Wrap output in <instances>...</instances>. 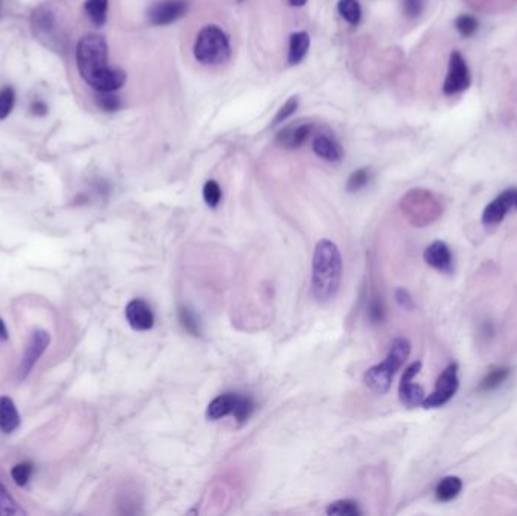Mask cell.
Instances as JSON below:
<instances>
[{
	"label": "cell",
	"mask_w": 517,
	"mask_h": 516,
	"mask_svg": "<svg viewBox=\"0 0 517 516\" xmlns=\"http://www.w3.org/2000/svg\"><path fill=\"white\" fill-rule=\"evenodd\" d=\"M77 69L84 81L98 93H114L126 82V73L108 64V43L102 35L88 33L77 44Z\"/></svg>",
	"instance_id": "1"
},
{
	"label": "cell",
	"mask_w": 517,
	"mask_h": 516,
	"mask_svg": "<svg viewBox=\"0 0 517 516\" xmlns=\"http://www.w3.org/2000/svg\"><path fill=\"white\" fill-rule=\"evenodd\" d=\"M342 280V256L333 241L321 240L314 247L312 262V296L327 303L339 293Z\"/></svg>",
	"instance_id": "2"
},
{
	"label": "cell",
	"mask_w": 517,
	"mask_h": 516,
	"mask_svg": "<svg viewBox=\"0 0 517 516\" xmlns=\"http://www.w3.org/2000/svg\"><path fill=\"white\" fill-rule=\"evenodd\" d=\"M411 345L406 338H397L392 342L387 357L383 362L370 366L363 376L365 385L375 392V394H386L392 386L393 376L397 374L398 369L407 361L410 356Z\"/></svg>",
	"instance_id": "3"
},
{
	"label": "cell",
	"mask_w": 517,
	"mask_h": 516,
	"mask_svg": "<svg viewBox=\"0 0 517 516\" xmlns=\"http://www.w3.org/2000/svg\"><path fill=\"white\" fill-rule=\"evenodd\" d=\"M232 47L227 33L217 25H208L198 32L194 55L205 65H218L230 58Z\"/></svg>",
	"instance_id": "4"
},
{
	"label": "cell",
	"mask_w": 517,
	"mask_h": 516,
	"mask_svg": "<svg viewBox=\"0 0 517 516\" xmlns=\"http://www.w3.org/2000/svg\"><path fill=\"white\" fill-rule=\"evenodd\" d=\"M404 215L416 228H425L442 215V205L425 189H413L401 200Z\"/></svg>",
	"instance_id": "5"
},
{
	"label": "cell",
	"mask_w": 517,
	"mask_h": 516,
	"mask_svg": "<svg viewBox=\"0 0 517 516\" xmlns=\"http://www.w3.org/2000/svg\"><path fill=\"white\" fill-rule=\"evenodd\" d=\"M460 386L458 381V365L455 362L449 364L436 381V389L422 401V408L437 409L445 406L457 394Z\"/></svg>",
	"instance_id": "6"
},
{
	"label": "cell",
	"mask_w": 517,
	"mask_h": 516,
	"mask_svg": "<svg viewBox=\"0 0 517 516\" xmlns=\"http://www.w3.org/2000/svg\"><path fill=\"white\" fill-rule=\"evenodd\" d=\"M470 86V72L469 67L463 58V55L458 50H454L449 56L448 74L443 82V94L455 96L466 91Z\"/></svg>",
	"instance_id": "7"
},
{
	"label": "cell",
	"mask_w": 517,
	"mask_h": 516,
	"mask_svg": "<svg viewBox=\"0 0 517 516\" xmlns=\"http://www.w3.org/2000/svg\"><path fill=\"white\" fill-rule=\"evenodd\" d=\"M517 189L510 188L505 189L496 198H493L490 203L482 211L481 221L487 228H494L504 221L510 209L516 205Z\"/></svg>",
	"instance_id": "8"
},
{
	"label": "cell",
	"mask_w": 517,
	"mask_h": 516,
	"mask_svg": "<svg viewBox=\"0 0 517 516\" xmlns=\"http://www.w3.org/2000/svg\"><path fill=\"white\" fill-rule=\"evenodd\" d=\"M50 344V335L46 330H37L33 332L29 344L25 350V354L21 356V362L18 365V380H25L29 373L32 371L33 365L38 362L41 354L46 352V349Z\"/></svg>",
	"instance_id": "9"
},
{
	"label": "cell",
	"mask_w": 517,
	"mask_h": 516,
	"mask_svg": "<svg viewBox=\"0 0 517 516\" xmlns=\"http://www.w3.org/2000/svg\"><path fill=\"white\" fill-rule=\"evenodd\" d=\"M188 13V0H161L149 11L150 23L154 26L171 25Z\"/></svg>",
	"instance_id": "10"
},
{
	"label": "cell",
	"mask_w": 517,
	"mask_h": 516,
	"mask_svg": "<svg viewBox=\"0 0 517 516\" xmlns=\"http://www.w3.org/2000/svg\"><path fill=\"white\" fill-rule=\"evenodd\" d=\"M421 368H422V364L419 361L413 362L411 365H409L406 368V371H404V374L401 377L399 398L407 408H414L418 405H422V401L425 398L424 388L416 385L413 381V378L419 374Z\"/></svg>",
	"instance_id": "11"
},
{
	"label": "cell",
	"mask_w": 517,
	"mask_h": 516,
	"mask_svg": "<svg viewBox=\"0 0 517 516\" xmlns=\"http://www.w3.org/2000/svg\"><path fill=\"white\" fill-rule=\"evenodd\" d=\"M126 320L133 330L145 332L154 326V315L149 303L141 298L129 301L126 306Z\"/></svg>",
	"instance_id": "12"
},
{
	"label": "cell",
	"mask_w": 517,
	"mask_h": 516,
	"mask_svg": "<svg viewBox=\"0 0 517 516\" xmlns=\"http://www.w3.org/2000/svg\"><path fill=\"white\" fill-rule=\"evenodd\" d=\"M424 259L434 270L449 273L453 270V253L443 241H434L426 247L424 252Z\"/></svg>",
	"instance_id": "13"
},
{
	"label": "cell",
	"mask_w": 517,
	"mask_h": 516,
	"mask_svg": "<svg viewBox=\"0 0 517 516\" xmlns=\"http://www.w3.org/2000/svg\"><path fill=\"white\" fill-rule=\"evenodd\" d=\"M312 129L313 128L309 123H301V125L297 126H288L277 135V142L286 149H298L309 140Z\"/></svg>",
	"instance_id": "14"
},
{
	"label": "cell",
	"mask_w": 517,
	"mask_h": 516,
	"mask_svg": "<svg viewBox=\"0 0 517 516\" xmlns=\"http://www.w3.org/2000/svg\"><path fill=\"white\" fill-rule=\"evenodd\" d=\"M313 152L329 162H339L343 158L342 145L336 138L329 135H318L313 140Z\"/></svg>",
	"instance_id": "15"
},
{
	"label": "cell",
	"mask_w": 517,
	"mask_h": 516,
	"mask_svg": "<svg viewBox=\"0 0 517 516\" xmlns=\"http://www.w3.org/2000/svg\"><path fill=\"white\" fill-rule=\"evenodd\" d=\"M32 28L40 38L53 40V35L56 32V21L52 11L46 6H41L37 11H33Z\"/></svg>",
	"instance_id": "16"
},
{
	"label": "cell",
	"mask_w": 517,
	"mask_h": 516,
	"mask_svg": "<svg viewBox=\"0 0 517 516\" xmlns=\"http://www.w3.org/2000/svg\"><path fill=\"white\" fill-rule=\"evenodd\" d=\"M238 398H239L238 394L226 392V394H221L215 400H212L206 410L208 420L217 421V420L227 417V415H232L236 408V403H238Z\"/></svg>",
	"instance_id": "17"
},
{
	"label": "cell",
	"mask_w": 517,
	"mask_h": 516,
	"mask_svg": "<svg viewBox=\"0 0 517 516\" xmlns=\"http://www.w3.org/2000/svg\"><path fill=\"white\" fill-rule=\"evenodd\" d=\"M20 425V415L9 397H0V430L4 433H13Z\"/></svg>",
	"instance_id": "18"
},
{
	"label": "cell",
	"mask_w": 517,
	"mask_h": 516,
	"mask_svg": "<svg viewBox=\"0 0 517 516\" xmlns=\"http://www.w3.org/2000/svg\"><path fill=\"white\" fill-rule=\"evenodd\" d=\"M310 47V37L306 32H295L290 35L289 40V55L288 61L292 65L300 64L306 58V55Z\"/></svg>",
	"instance_id": "19"
},
{
	"label": "cell",
	"mask_w": 517,
	"mask_h": 516,
	"mask_svg": "<svg viewBox=\"0 0 517 516\" xmlns=\"http://www.w3.org/2000/svg\"><path fill=\"white\" fill-rule=\"evenodd\" d=\"M462 489H463V481L460 477H455V476L443 477L436 486V490H434L436 498L442 503L453 501L460 495Z\"/></svg>",
	"instance_id": "20"
},
{
	"label": "cell",
	"mask_w": 517,
	"mask_h": 516,
	"mask_svg": "<svg viewBox=\"0 0 517 516\" xmlns=\"http://www.w3.org/2000/svg\"><path fill=\"white\" fill-rule=\"evenodd\" d=\"M510 373H511L510 368L507 366H493L492 369H489L487 374L481 378L478 391L489 392L499 388L504 381L510 377Z\"/></svg>",
	"instance_id": "21"
},
{
	"label": "cell",
	"mask_w": 517,
	"mask_h": 516,
	"mask_svg": "<svg viewBox=\"0 0 517 516\" xmlns=\"http://www.w3.org/2000/svg\"><path fill=\"white\" fill-rule=\"evenodd\" d=\"M337 11H339L341 17L353 26H357L362 20V6L358 0H339L337 4Z\"/></svg>",
	"instance_id": "22"
},
{
	"label": "cell",
	"mask_w": 517,
	"mask_h": 516,
	"mask_svg": "<svg viewBox=\"0 0 517 516\" xmlns=\"http://www.w3.org/2000/svg\"><path fill=\"white\" fill-rule=\"evenodd\" d=\"M85 11L96 26H103L108 18V0H86Z\"/></svg>",
	"instance_id": "23"
},
{
	"label": "cell",
	"mask_w": 517,
	"mask_h": 516,
	"mask_svg": "<svg viewBox=\"0 0 517 516\" xmlns=\"http://www.w3.org/2000/svg\"><path fill=\"white\" fill-rule=\"evenodd\" d=\"M0 515L6 516H26L28 513L21 509L17 501L11 497V493L5 488V485L0 481Z\"/></svg>",
	"instance_id": "24"
},
{
	"label": "cell",
	"mask_w": 517,
	"mask_h": 516,
	"mask_svg": "<svg viewBox=\"0 0 517 516\" xmlns=\"http://www.w3.org/2000/svg\"><path fill=\"white\" fill-rule=\"evenodd\" d=\"M177 317H178V321H181L182 327L193 336H200L201 330H200V322L197 320V315L195 313L191 310L189 308L186 306H181L177 310Z\"/></svg>",
	"instance_id": "25"
},
{
	"label": "cell",
	"mask_w": 517,
	"mask_h": 516,
	"mask_svg": "<svg viewBox=\"0 0 517 516\" xmlns=\"http://www.w3.org/2000/svg\"><path fill=\"white\" fill-rule=\"evenodd\" d=\"M327 513L331 516H358L362 512L357 503L353 500H339L331 503L327 507Z\"/></svg>",
	"instance_id": "26"
},
{
	"label": "cell",
	"mask_w": 517,
	"mask_h": 516,
	"mask_svg": "<svg viewBox=\"0 0 517 516\" xmlns=\"http://www.w3.org/2000/svg\"><path fill=\"white\" fill-rule=\"evenodd\" d=\"M479 28V21L474 17V16H469V14H463V16H458L455 18V29L458 30V33L465 38H469V37H474L477 30Z\"/></svg>",
	"instance_id": "27"
},
{
	"label": "cell",
	"mask_w": 517,
	"mask_h": 516,
	"mask_svg": "<svg viewBox=\"0 0 517 516\" xmlns=\"http://www.w3.org/2000/svg\"><path fill=\"white\" fill-rule=\"evenodd\" d=\"M203 198L209 208H217L222 198V191L218 182L208 181L203 186Z\"/></svg>",
	"instance_id": "28"
},
{
	"label": "cell",
	"mask_w": 517,
	"mask_h": 516,
	"mask_svg": "<svg viewBox=\"0 0 517 516\" xmlns=\"http://www.w3.org/2000/svg\"><path fill=\"white\" fill-rule=\"evenodd\" d=\"M368 182H369V170L368 168H358V170H356L350 177H348L346 189L350 191V193H357V191L365 188Z\"/></svg>",
	"instance_id": "29"
},
{
	"label": "cell",
	"mask_w": 517,
	"mask_h": 516,
	"mask_svg": "<svg viewBox=\"0 0 517 516\" xmlns=\"http://www.w3.org/2000/svg\"><path fill=\"white\" fill-rule=\"evenodd\" d=\"M253 409H254L253 400L250 397H241L239 396L238 403H236V408H234L232 415L238 422H245L246 420L250 418Z\"/></svg>",
	"instance_id": "30"
},
{
	"label": "cell",
	"mask_w": 517,
	"mask_h": 516,
	"mask_svg": "<svg viewBox=\"0 0 517 516\" xmlns=\"http://www.w3.org/2000/svg\"><path fill=\"white\" fill-rule=\"evenodd\" d=\"M11 476H13V480L16 481L17 486H20V488L26 486L32 476V464L21 462V464L16 465L13 469H11Z\"/></svg>",
	"instance_id": "31"
},
{
	"label": "cell",
	"mask_w": 517,
	"mask_h": 516,
	"mask_svg": "<svg viewBox=\"0 0 517 516\" xmlns=\"http://www.w3.org/2000/svg\"><path fill=\"white\" fill-rule=\"evenodd\" d=\"M14 102H16L14 89L9 86L4 88L2 91H0V120L6 118L11 114V111L14 108Z\"/></svg>",
	"instance_id": "32"
},
{
	"label": "cell",
	"mask_w": 517,
	"mask_h": 516,
	"mask_svg": "<svg viewBox=\"0 0 517 516\" xmlns=\"http://www.w3.org/2000/svg\"><path fill=\"white\" fill-rule=\"evenodd\" d=\"M298 103H300V100L297 96L288 99V102L277 111V116L273 120V126H277V125H280V123L286 121L290 116H294L295 111L298 109Z\"/></svg>",
	"instance_id": "33"
},
{
	"label": "cell",
	"mask_w": 517,
	"mask_h": 516,
	"mask_svg": "<svg viewBox=\"0 0 517 516\" xmlns=\"http://www.w3.org/2000/svg\"><path fill=\"white\" fill-rule=\"evenodd\" d=\"M97 105L106 112H115L121 108V100L114 93H98L96 97Z\"/></svg>",
	"instance_id": "34"
},
{
	"label": "cell",
	"mask_w": 517,
	"mask_h": 516,
	"mask_svg": "<svg viewBox=\"0 0 517 516\" xmlns=\"http://www.w3.org/2000/svg\"><path fill=\"white\" fill-rule=\"evenodd\" d=\"M404 14L409 18H418L424 11V0H402Z\"/></svg>",
	"instance_id": "35"
},
{
	"label": "cell",
	"mask_w": 517,
	"mask_h": 516,
	"mask_svg": "<svg viewBox=\"0 0 517 516\" xmlns=\"http://www.w3.org/2000/svg\"><path fill=\"white\" fill-rule=\"evenodd\" d=\"M368 317H369L370 321L375 322V324L383 321L385 310H383V306H381V301L380 300H373V301H370L369 309H368Z\"/></svg>",
	"instance_id": "36"
},
{
	"label": "cell",
	"mask_w": 517,
	"mask_h": 516,
	"mask_svg": "<svg viewBox=\"0 0 517 516\" xmlns=\"http://www.w3.org/2000/svg\"><path fill=\"white\" fill-rule=\"evenodd\" d=\"M395 298H397V303L406 310H411L414 308V301L411 298V296L409 294V291H406L404 288H399L397 289L395 293Z\"/></svg>",
	"instance_id": "37"
},
{
	"label": "cell",
	"mask_w": 517,
	"mask_h": 516,
	"mask_svg": "<svg viewBox=\"0 0 517 516\" xmlns=\"http://www.w3.org/2000/svg\"><path fill=\"white\" fill-rule=\"evenodd\" d=\"M30 111H32V114H33V116L44 117V116L47 114L49 108H47V105H46V103L41 102V100H35V102H33V103L30 105Z\"/></svg>",
	"instance_id": "38"
},
{
	"label": "cell",
	"mask_w": 517,
	"mask_h": 516,
	"mask_svg": "<svg viewBox=\"0 0 517 516\" xmlns=\"http://www.w3.org/2000/svg\"><path fill=\"white\" fill-rule=\"evenodd\" d=\"M0 340H8V330L2 318H0Z\"/></svg>",
	"instance_id": "39"
},
{
	"label": "cell",
	"mask_w": 517,
	"mask_h": 516,
	"mask_svg": "<svg viewBox=\"0 0 517 516\" xmlns=\"http://www.w3.org/2000/svg\"><path fill=\"white\" fill-rule=\"evenodd\" d=\"M288 2L292 5V6H305L307 4V0H288Z\"/></svg>",
	"instance_id": "40"
},
{
	"label": "cell",
	"mask_w": 517,
	"mask_h": 516,
	"mask_svg": "<svg viewBox=\"0 0 517 516\" xmlns=\"http://www.w3.org/2000/svg\"><path fill=\"white\" fill-rule=\"evenodd\" d=\"M0 13H2V0H0Z\"/></svg>",
	"instance_id": "41"
},
{
	"label": "cell",
	"mask_w": 517,
	"mask_h": 516,
	"mask_svg": "<svg viewBox=\"0 0 517 516\" xmlns=\"http://www.w3.org/2000/svg\"><path fill=\"white\" fill-rule=\"evenodd\" d=\"M514 206H516V208H517V198H516V205H514Z\"/></svg>",
	"instance_id": "42"
},
{
	"label": "cell",
	"mask_w": 517,
	"mask_h": 516,
	"mask_svg": "<svg viewBox=\"0 0 517 516\" xmlns=\"http://www.w3.org/2000/svg\"><path fill=\"white\" fill-rule=\"evenodd\" d=\"M241 2H242V0H241Z\"/></svg>",
	"instance_id": "43"
}]
</instances>
